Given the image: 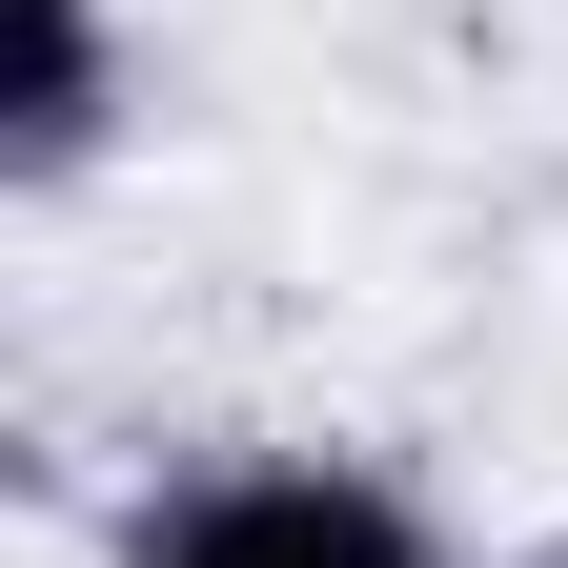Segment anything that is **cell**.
<instances>
[{
  "label": "cell",
  "instance_id": "cell-1",
  "mask_svg": "<svg viewBox=\"0 0 568 568\" xmlns=\"http://www.w3.org/2000/svg\"><path fill=\"white\" fill-rule=\"evenodd\" d=\"M122 568H447V528L366 447H203L122 508Z\"/></svg>",
  "mask_w": 568,
  "mask_h": 568
},
{
  "label": "cell",
  "instance_id": "cell-2",
  "mask_svg": "<svg viewBox=\"0 0 568 568\" xmlns=\"http://www.w3.org/2000/svg\"><path fill=\"white\" fill-rule=\"evenodd\" d=\"M122 142H142L122 0H0V203H82Z\"/></svg>",
  "mask_w": 568,
  "mask_h": 568
}]
</instances>
